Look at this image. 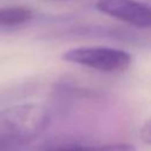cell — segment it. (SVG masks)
Listing matches in <instances>:
<instances>
[{
	"mask_svg": "<svg viewBox=\"0 0 151 151\" xmlns=\"http://www.w3.org/2000/svg\"><path fill=\"white\" fill-rule=\"evenodd\" d=\"M51 113L39 104H19L0 110V145L26 147L48 126Z\"/></svg>",
	"mask_w": 151,
	"mask_h": 151,
	"instance_id": "cell-1",
	"label": "cell"
},
{
	"mask_svg": "<svg viewBox=\"0 0 151 151\" xmlns=\"http://www.w3.org/2000/svg\"><path fill=\"white\" fill-rule=\"evenodd\" d=\"M63 59L104 73L123 72L131 65V55L123 50L106 46H81L64 52Z\"/></svg>",
	"mask_w": 151,
	"mask_h": 151,
	"instance_id": "cell-2",
	"label": "cell"
},
{
	"mask_svg": "<svg viewBox=\"0 0 151 151\" xmlns=\"http://www.w3.org/2000/svg\"><path fill=\"white\" fill-rule=\"evenodd\" d=\"M96 7L101 13L134 27H151V6L137 0H98Z\"/></svg>",
	"mask_w": 151,
	"mask_h": 151,
	"instance_id": "cell-3",
	"label": "cell"
},
{
	"mask_svg": "<svg viewBox=\"0 0 151 151\" xmlns=\"http://www.w3.org/2000/svg\"><path fill=\"white\" fill-rule=\"evenodd\" d=\"M34 13L25 6L0 7V29H11L32 20Z\"/></svg>",
	"mask_w": 151,
	"mask_h": 151,
	"instance_id": "cell-4",
	"label": "cell"
},
{
	"mask_svg": "<svg viewBox=\"0 0 151 151\" xmlns=\"http://www.w3.org/2000/svg\"><path fill=\"white\" fill-rule=\"evenodd\" d=\"M45 151H137L131 144H104V145H80V144H60L48 147Z\"/></svg>",
	"mask_w": 151,
	"mask_h": 151,
	"instance_id": "cell-5",
	"label": "cell"
},
{
	"mask_svg": "<svg viewBox=\"0 0 151 151\" xmlns=\"http://www.w3.org/2000/svg\"><path fill=\"white\" fill-rule=\"evenodd\" d=\"M139 134H140V139L145 144L151 145V117L144 122V124L140 127Z\"/></svg>",
	"mask_w": 151,
	"mask_h": 151,
	"instance_id": "cell-6",
	"label": "cell"
},
{
	"mask_svg": "<svg viewBox=\"0 0 151 151\" xmlns=\"http://www.w3.org/2000/svg\"><path fill=\"white\" fill-rule=\"evenodd\" d=\"M28 146L26 147H9V146H2L0 145V151H28Z\"/></svg>",
	"mask_w": 151,
	"mask_h": 151,
	"instance_id": "cell-7",
	"label": "cell"
}]
</instances>
